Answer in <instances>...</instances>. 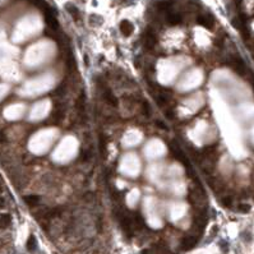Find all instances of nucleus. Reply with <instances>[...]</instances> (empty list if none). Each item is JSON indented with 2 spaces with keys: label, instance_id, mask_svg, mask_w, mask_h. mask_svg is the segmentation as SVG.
Returning a JSON list of instances; mask_svg holds the SVG:
<instances>
[{
  "label": "nucleus",
  "instance_id": "f257e3e1",
  "mask_svg": "<svg viewBox=\"0 0 254 254\" xmlns=\"http://www.w3.org/2000/svg\"><path fill=\"white\" fill-rule=\"evenodd\" d=\"M157 42V37L155 35L152 29H147L144 32V47H147L148 50L153 49V46Z\"/></svg>",
  "mask_w": 254,
  "mask_h": 254
},
{
  "label": "nucleus",
  "instance_id": "f03ea898",
  "mask_svg": "<svg viewBox=\"0 0 254 254\" xmlns=\"http://www.w3.org/2000/svg\"><path fill=\"white\" fill-rule=\"evenodd\" d=\"M197 23L201 24V26H203V27H206V28H212L213 24H215V18L211 14L199 15V17L197 18Z\"/></svg>",
  "mask_w": 254,
  "mask_h": 254
},
{
  "label": "nucleus",
  "instance_id": "7ed1b4c3",
  "mask_svg": "<svg viewBox=\"0 0 254 254\" xmlns=\"http://www.w3.org/2000/svg\"><path fill=\"white\" fill-rule=\"evenodd\" d=\"M166 21L171 26H176V24H180L183 22V17L179 13H169L166 15Z\"/></svg>",
  "mask_w": 254,
  "mask_h": 254
},
{
  "label": "nucleus",
  "instance_id": "20e7f679",
  "mask_svg": "<svg viewBox=\"0 0 254 254\" xmlns=\"http://www.w3.org/2000/svg\"><path fill=\"white\" fill-rule=\"evenodd\" d=\"M197 241H198V238L196 235H189L183 240V248L184 249H190V248H193L196 245Z\"/></svg>",
  "mask_w": 254,
  "mask_h": 254
},
{
  "label": "nucleus",
  "instance_id": "39448f33",
  "mask_svg": "<svg viewBox=\"0 0 254 254\" xmlns=\"http://www.w3.org/2000/svg\"><path fill=\"white\" fill-rule=\"evenodd\" d=\"M133 29H134V27H133V24L129 21H123L120 23V31H121V33L124 36H129L133 32Z\"/></svg>",
  "mask_w": 254,
  "mask_h": 254
},
{
  "label": "nucleus",
  "instance_id": "423d86ee",
  "mask_svg": "<svg viewBox=\"0 0 254 254\" xmlns=\"http://www.w3.org/2000/svg\"><path fill=\"white\" fill-rule=\"evenodd\" d=\"M173 4H174L173 0H161V1L156 3V8L158 10H161V12H166V10H169L170 8L173 7Z\"/></svg>",
  "mask_w": 254,
  "mask_h": 254
},
{
  "label": "nucleus",
  "instance_id": "0eeeda50",
  "mask_svg": "<svg viewBox=\"0 0 254 254\" xmlns=\"http://www.w3.org/2000/svg\"><path fill=\"white\" fill-rule=\"evenodd\" d=\"M103 97H105L106 102L110 103L111 106H116L117 105V100L115 98V96L112 94V92L109 91V89H103Z\"/></svg>",
  "mask_w": 254,
  "mask_h": 254
},
{
  "label": "nucleus",
  "instance_id": "6e6552de",
  "mask_svg": "<svg viewBox=\"0 0 254 254\" xmlns=\"http://www.w3.org/2000/svg\"><path fill=\"white\" fill-rule=\"evenodd\" d=\"M65 9H66V12L72 15L75 21H78V19H79V10L77 9V7H74V5L70 4V3H68V4L65 5Z\"/></svg>",
  "mask_w": 254,
  "mask_h": 254
},
{
  "label": "nucleus",
  "instance_id": "1a4fd4ad",
  "mask_svg": "<svg viewBox=\"0 0 254 254\" xmlns=\"http://www.w3.org/2000/svg\"><path fill=\"white\" fill-rule=\"evenodd\" d=\"M35 248H36V239H35V236H29L28 243H27V249L29 252H32V250H35Z\"/></svg>",
  "mask_w": 254,
  "mask_h": 254
},
{
  "label": "nucleus",
  "instance_id": "9d476101",
  "mask_svg": "<svg viewBox=\"0 0 254 254\" xmlns=\"http://www.w3.org/2000/svg\"><path fill=\"white\" fill-rule=\"evenodd\" d=\"M238 210L240 211V212H244V213H248L249 211H250V206L248 203H240L239 206H238Z\"/></svg>",
  "mask_w": 254,
  "mask_h": 254
},
{
  "label": "nucleus",
  "instance_id": "9b49d317",
  "mask_svg": "<svg viewBox=\"0 0 254 254\" xmlns=\"http://www.w3.org/2000/svg\"><path fill=\"white\" fill-rule=\"evenodd\" d=\"M106 151V142H105V138H103V135H100V152H101V155H103V152Z\"/></svg>",
  "mask_w": 254,
  "mask_h": 254
},
{
  "label": "nucleus",
  "instance_id": "f8f14e48",
  "mask_svg": "<svg viewBox=\"0 0 254 254\" xmlns=\"http://www.w3.org/2000/svg\"><path fill=\"white\" fill-rule=\"evenodd\" d=\"M24 199H26V202H27L28 204H36L40 198L36 197V196H29V197H26Z\"/></svg>",
  "mask_w": 254,
  "mask_h": 254
},
{
  "label": "nucleus",
  "instance_id": "ddd939ff",
  "mask_svg": "<svg viewBox=\"0 0 254 254\" xmlns=\"http://www.w3.org/2000/svg\"><path fill=\"white\" fill-rule=\"evenodd\" d=\"M222 204H224L225 207H231L232 198L231 197H225V198H222Z\"/></svg>",
  "mask_w": 254,
  "mask_h": 254
},
{
  "label": "nucleus",
  "instance_id": "4468645a",
  "mask_svg": "<svg viewBox=\"0 0 254 254\" xmlns=\"http://www.w3.org/2000/svg\"><path fill=\"white\" fill-rule=\"evenodd\" d=\"M143 112H144L146 116L151 115V109H149V105L147 102H143Z\"/></svg>",
  "mask_w": 254,
  "mask_h": 254
},
{
  "label": "nucleus",
  "instance_id": "2eb2a0df",
  "mask_svg": "<svg viewBox=\"0 0 254 254\" xmlns=\"http://www.w3.org/2000/svg\"><path fill=\"white\" fill-rule=\"evenodd\" d=\"M156 101H157V103L158 105H164V103H166L167 102V97H165V96H157V98H156Z\"/></svg>",
  "mask_w": 254,
  "mask_h": 254
},
{
  "label": "nucleus",
  "instance_id": "dca6fc26",
  "mask_svg": "<svg viewBox=\"0 0 254 254\" xmlns=\"http://www.w3.org/2000/svg\"><path fill=\"white\" fill-rule=\"evenodd\" d=\"M10 222V217L9 216H3L1 217V226H7Z\"/></svg>",
  "mask_w": 254,
  "mask_h": 254
},
{
  "label": "nucleus",
  "instance_id": "f3484780",
  "mask_svg": "<svg viewBox=\"0 0 254 254\" xmlns=\"http://www.w3.org/2000/svg\"><path fill=\"white\" fill-rule=\"evenodd\" d=\"M165 116H166V117H169V119H171V120H173V119H175V114L173 112V111H171V110H166V111H165Z\"/></svg>",
  "mask_w": 254,
  "mask_h": 254
},
{
  "label": "nucleus",
  "instance_id": "a211bd4d",
  "mask_svg": "<svg viewBox=\"0 0 254 254\" xmlns=\"http://www.w3.org/2000/svg\"><path fill=\"white\" fill-rule=\"evenodd\" d=\"M156 125L160 126L161 129H164V130H167V125L166 124H164L162 121H158V120H157V121H156Z\"/></svg>",
  "mask_w": 254,
  "mask_h": 254
},
{
  "label": "nucleus",
  "instance_id": "6ab92c4d",
  "mask_svg": "<svg viewBox=\"0 0 254 254\" xmlns=\"http://www.w3.org/2000/svg\"><path fill=\"white\" fill-rule=\"evenodd\" d=\"M83 60H84V63H86V66L89 65V60H88V56H87V55H84V59H83Z\"/></svg>",
  "mask_w": 254,
  "mask_h": 254
}]
</instances>
